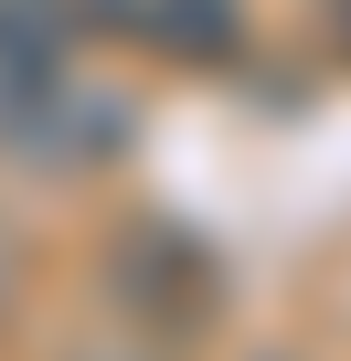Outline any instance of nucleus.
I'll use <instances>...</instances> for the list:
<instances>
[{
	"label": "nucleus",
	"instance_id": "4",
	"mask_svg": "<svg viewBox=\"0 0 351 361\" xmlns=\"http://www.w3.org/2000/svg\"><path fill=\"white\" fill-rule=\"evenodd\" d=\"M75 43V0H0V64H32Z\"/></svg>",
	"mask_w": 351,
	"mask_h": 361
},
{
	"label": "nucleus",
	"instance_id": "3",
	"mask_svg": "<svg viewBox=\"0 0 351 361\" xmlns=\"http://www.w3.org/2000/svg\"><path fill=\"white\" fill-rule=\"evenodd\" d=\"M75 32L128 43L170 75H213L245 54V0H75Z\"/></svg>",
	"mask_w": 351,
	"mask_h": 361
},
{
	"label": "nucleus",
	"instance_id": "5",
	"mask_svg": "<svg viewBox=\"0 0 351 361\" xmlns=\"http://www.w3.org/2000/svg\"><path fill=\"white\" fill-rule=\"evenodd\" d=\"M330 43H340V54H351V0H330Z\"/></svg>",
	"mask_w": 351,
	"mask_h": 361
},
{
	"label": "nucleus",
	"instance_id": "1",
	"mask_svg": "<svg viewBox=\"0 0 351 361\" xmlns=\"http://www.w3.org/2000/svg\"><path fill=\"white\" fill-rule=\"evenodd\" d=\"M96 276H107L117 319H128L138 340H160V350H192V340L224 319V266H213V245H203L192 224H170V213L117 224Z\"/></svg>",
	"mask_w": 351,
	"mask_h": 361
},
{
	"label": "nucleus",
	"instance_id": "2",
	"mask_svg": "<svg viewBox=\"0 0 351 361\" xmlns=\"http://www.w3.org/2000/svg\"><path fill=\"white\" fill-rule=\"evenodd\" d=\"M0 149H22L32 170H107L128 149V106L107 85H75L64 54L0 64Z\"/></svg>",
	"mask_w": 351,
	"mask_h": 361
}]
</instances>
